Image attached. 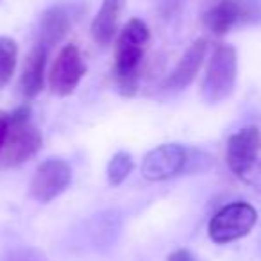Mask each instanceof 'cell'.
Returning <instances> with one entry per match:
<instances>
[{"label":"cell","mask_w":261,"mask_h":261,"mask_svg":"<svg viewBox=\"0 0 261 261\" xmlns=\"http://www.w3.org/2000/svg\"><path fill=\"white\" fill-rule=\"evenodd\" d=\"M84 73H86V65H84L77 45H65L59 50L50 73H48V84H50L52 93H56L58 97L72 95L79 86Z\"/></svg>","instance_id":"ba28073f"},{"label":"cell","mask_w":261,"mask_h":261,"mask_svg":"<svg viewBox=\"0 0 261 261\" xmlns=\"http://www.w3.org/2000/svg\"><path fill=\"white\" fill-rule=\"evenodd\" d=\"M167 261H197L195 256H193L190 250L186 249H177L175 252H172L170 256H168Z\"/></svg>","instance_id":"e0dca14e"},{"label":"cell","mask_w":261,"mask_h":261,"mask_svg":"<svg viewBox=\"0 0 261 261\" xmlns=\"http://www.w3.org/2000/svg\"><path fill=\"white\" fill-rule=\"evenodd\" d=\"M207 31L224 36L238 27H250L261 23V0H218L202 18Z\"/></svg>","instance_id":"277c9868"},{"label":"cell","mask_w":261,"mask_h":261,"mask_svg":"<svg viewBox=\"0 0 261 261\" xmlns=\"http://www.w3.org/2000/svg\"><path fill=\"white\" fill-rule=\"evenodd\" d=\"M48 50L41 45H34L23 63L20 88L25 98H34L45 84V66H47Z\"/></svg>","instance_id":"4fadbf2b"},{"label":"cell","mask_w":261,"mask_h":261,"mask_svg":"<svg viewBox=\"0 0 261 261\" xmlns=\"http://www.w3.org/2000/svg\"><path fill=\"white\" fill-rule=\"evenodd\" d=\"M43 138L38 127L31 122L29 106H20L11 115V127L2 149L4 167H18L40 152Z\"/></svg>","instance_id":"7a4b0ae2"},{"label":"cell","mask_w":261,"mask_h":261,"mask_svg":"<svg viewBox=\"0 0 261 261\" xmlns=\"http://www.w3.org/2000/svg\"><path fill=\"white\" fill-rule=\"evenodd\" d=\"M257 213L250 204L247 202H232L222 207L215 217L211 218L210 238L215 243H229L247 236L256 225Z\"/></svg>","instance_id":"5b68a950"},{"label":"cell","mask_w":261,"mask_h":261,"mask_svg":"<svg viewBox=\"0 0 261 261\" xmlns=\"http://www.w3.org/2000/svg\"><path fill=\"white\" fill-rule=\"evenodd\" d=\"M261 150V133L257 127H243L229 138L225 158L231 172L240 179L249 181V175L257 165Z\"/></svg>","instance_id":"8992f818"},{"label":"cell","mask_w":261,"mask_h":261,"mask_svg":"<svg viewBox=\"0 0 261 261\" xmlns=\"http://www.w3.org/2000/svg\"><path fill=\"white\" fill-rule=\"evenodd\" d=\"M72 182V168L65 160H47L36 168L29 192L34 200L47 204L59 197Z\"/></svg>","instance_id":"52a82bcc"},{"label":"cell","mask_w":261,"mask_h":261,"mask_svg":"<svg viewBox=\"0 0 261 261\" xmlns=\"http://www.w3.org/2000/svg\"><path fill=\"white\" fill-rule=\"evenodd\" d=\"M18 45L13 38L0 36V90L11 81L16 68Z\"/></svg>","instance_id":"5bb4252c"},{"label":"cell","mask_w":261,"mask_h":261,"mask_svg":"<svg viewBox=\"0 0 261 261\" xmlns=\"http://www.w3.org/2000/svg\"><path fill=\"white\" fill-rule=\"evenodd\" d=\"M135 168V160L129 152H116L108 163V181L111 186H120Z\"/></svg>","instance_id":"9a60e30c"},{"label":"cell","mask_w":261,"mask_h":261,"mask_svg":"<svg viewBox=\"0 0 261 261\" xmlns=\"http://www.w3.org/2000/svg\"><path fill=\"white\" fill-rule=\"evenodd\" d=\"M238 73V56L231 45H218L211 54L200 95L207 104H218L232 95Z\"/></svg>","instance_id":"3957f363"},{"label":"cell","mask_w":261,"mask_h":261,"mask_svg":"<svg viewBox=\"0 0 261 261\" xmlns=\"http://www.w3.org/2000/svg\"><path fill=\"white\" fill-rule=\"evenodd\" d=\"M70 27H72V15H70L68 8L63 4L50 6L48 9H45L40 18L36 43L50 50L68 34Z\"/></svg>","instance_id":"8fae6325"},{"label":"cell","mask_w":261,"mask_h":261,"mask_svg":"<svg viewBox=\"0 0 261 261\" xmlns=\"http://www.w3.org/2000/svg\"><path fill=\"white\" fill-rule=\"evenodd\" d=\"M125 2L127 0H102L100 9L91 22V36L97 45L106 47L113 41Z\"/></svg>","instance_id":"7c38bea8"},{"label":"cell","mask_w":261,"mask_h":261,"mask_svg":"<svg viewBox=\"0 0 261 261\" xmlns=\"http://www.w3.org/2000/svg\"><path fill=\"white\" fill-rule=\"evenodd\" d=\"M149 40L150 31L147 23L140 18L130 20L116 40L115 75L118 91L123 97H133L138 90L140 65H142Z\"/></svg>","instance_id":"6da1fadb"},{"label":"cell","mask_w":261,"mask_h":261,"mask_svg":"<svg viewBox=\"0 0 261 261\" xmlns=\"http://www.w3.org/2000/svg\"><path fill=\"white\" fill-rule=\"evenodd\" d=\"M9 127H11V115L0 109V150L4 149L6 140L9 135Z\"/></svg>","instance_id":"2e32d148"},{"label":"cell","mask_w":261,"mask_h":261,"mask_svg":"<svg viewBox=\"0 0 261 261\" xmlns=\"http://www.w3.org/2000/svg\"><path fill=\"white\" fill-rule=\"evenodd\" d=\"M206 52H207V41L204 38H199V40L193 41L186 48V52L179 59V63L172 70L170 75L165 79L163 88L172 91H179V90H185L186 86H190L193 83V79L197 77V73H199L200 66H202Z\"/></svg>","instance_id":"30bf717a"},{"label":"cell","mask_w":261,"mask_h":261,"mask_svg":"<svg viewBox=\"0 0 261 261\" xmlns=\"http://www.w3.org/2000/svg\"><path fill=\"white\" fill-rule=\"evenodd\" d=\"M188 152L179 143H163L145 154L142 161V175L147 181H167L185 170Z\"/></svg>","instance_id":"9c48e42d"}]
</instances>
